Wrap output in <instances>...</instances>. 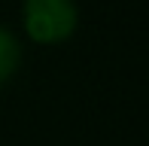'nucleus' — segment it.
I'll list each match as a JSON object with an SVG mask.
<instances>
[{"instance_id":"nucleus-1","label":"nucleus","mask_w":149,"mask_h":146,"mask_svg":"<svg viewBox=\"0 0 149 146\" xmlns=\"http://www.w3.org/2000/svg\"><path fill=\"white\" fill-rule=\"evenodd\" d=\"M22 22L33 43L55 46L73 37L79 24V9L76 0H24Z\"/></svg>"},{"instance_id":"nucleus-2","label":"nucleus","mask_w":149,"mask_h":146,"mask_svg":"<svg viewBox=\"0 0 149 146\" xmlns=\"http://www.w3.org/2000/svg\"><path fill=\"white\" fill-rule=\"evenodd\" d=\"M18 64H22V43L15 40L12 31L0 28V85L15 76Z\"/></svg>"}]
</instances>
